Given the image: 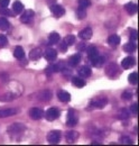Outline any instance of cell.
Wrapping results in <instances>:
<instances>
[{
    "label": "cell",
    "mask_w": 139,
    "mask_h": 146,
    "mask_svg": "<svg viewBox=\"0 0 139 146\" xmlns=\"http://www.w3.org/2000/svg\"><path fill=\"white\" fill-rule=\"evenodd\" d=\"M72 83L76 88H83L85 86V81L82 78H79V76H73L72 78Z\"/></svg>",
    "instance_id": "cell-20"
},
{
    "label": "cell",
    "mask_w": 139,
    "mask_h": 146,
    "mask_svg": "<svg viewBox=\"0 0 139 146\" xmlns=\"http://www.w3.org/2000/svg\"><path fill=\"white\" fill-rule=\"evenodd\" d=\"M9 21L7 20L6 18H3V17H1L0 18V29L1 31H7L8 28H9Z\"/></svg>",
    "instance_id": "cell-30"
},
{
    "label": "cell",
    "mask_w": 139,
    "mask_h": 146,
    "mask_svg": "<svg viewBox=\"0 0 139 146\" xmlns=\"http://www.w3.org/2000/svg\"><path fill=\"white\" fill-rule=\"evenodd\" d=\"M10 0H0V7H8Z\"/></svg>",
    "instance_id": "cell-42"
},
{
    "label": "cell",
    "mask_w": 139,
    "mask_h": 146,
    "mask_svg": "<svg viewBox=\"0 0 139 146\" xmlns=\"http://www.w3.org/2000/svg\"><path fill=\"white\" fill-rule=\"evenodd\" d=\"M107 104H108V99L104 97H100L98 99H93L89 104V108L90 109H102L107 106Z\"/></svg>",
    "instance_id": "cell-1"
},
{
    "label": "cell",
    "mask_w": 139,
    "mask_h": 146,
    "mask_svg": "<svg viewBox=\"0 0 139 146\" xmlns=\"http://www.w3.org/2000/svg\"><path fill=\"white\" fill-rule=\"evenodd\" d=\"M34 16H35L34 11L30 10V9H28V10H26V11L23 13V15L20 16V20L24 24H30L33 21V19H34Z\"/></svg>",
    "instance_id": "cell-5"
},
{
    "label": "cell",
    "mask_w": 139,
    "mask_h": 146,
    "mask_svg": "<svg viewBox=\"0 0 139 146\" xmlns=\"http://www.w3.org/2000/svg\"><path fill=\"white\" fill-rule=\"evenodd\" d=\"M80 61H81V55L80 54H74L72 55L71 57L69 58V64L70 66H76L79 63H80Z\"/></svg>",
    "instance_id": "cell-21"
},
{
    "label": "cell",
    "mask_w": 139,
    "mask_h": 146,
    "mask_svg": "<svg viewBox=\"0 0 139 146\" xmlns=\"http://www.w3.org/2000/svg\"><path fill=\"white\" fill-rule=\"evenodd\" d=\"M122 99L123 100H127V101H129V100H131L132 99V93L130 91H124L122 93Z\"/></svg>",
    "instance_id": "cell-36"
},
{
    "label": "cell",
    "mask_w": 139,
    "mask_h": 146,
    "mask_svg": "<svg viewBox=\"0 0 139 146\" xmlns=\"http://www.w3.org/2000/svg\"><path fill=\"white\" fill-rule=\"evenodd\" d=\"M91 73H92L91 69H90L89 66H87V65L82 66V68L79 70V74H80L82 78H87V76H90V75H91Z\"/></svg>",
    "instance_id": "cell-25"
},
{
    "label": "cell",
    "mask_w": 139,
    "mask_h": 146,
    "mask_svg": "<svg viewBox=\"0 0 139 146\" xmlns=\"http://www.w3.org/2000/svg\"><path fill=\"white\" fill-rule=\"evenodd\" d=\"M13 10H14L15 14H20V13H23V11H24V5H23L19 0L15 1L14 5H13Z\"/></svg>",
    "instance_id": "cell-23"
},
{
    "label": "cell",
    "mask_w": 139,
    "mask_h": 146,
    "mask_svg": "<svg viewBox=\"0 0 139 146\" xmlns=\"http://www.w3.org/2000/svg\"><path fill=\"white\" fill-rule=\"evenodd\" d=\"M104 61H105V58H104L103 56H98V57H95L93 61H91V63L93 64V66H95V68H100V66H102L104 64Z\"/></svg>",
    "instance_id": "cell-26"
},
{
    "label": "cell",
    "mask_w": 139,
    "mask_h": 146,
    "mask_svg": "<svg viewBox=\"0 0 139 146\" xmlns=\"http://www.w3.org/2000/svg\"><path fill=\"white\" fill-rule=\"evenodd\" d=\"M76 16H77V18L79 19H83L85 18V16H87V11H85V9L84 8H77V10H76Z\"/></svg>",
    "instance_id": "cell-31"
},
{
    "label": "cell",
    "mask_w": 139,
    "mask_h": 146,
    "mask_svg": "<svg viewBox=\"0 0 139 146\" xmlns=\"http://www.w3.org/2000/svg\"><path fill=\"white\" fill-rule=\"evenodd\" d=\"M136 44L134 43V42H129V43H127L124 46H123V50L127 52V53H132L135 50H136Z\"/></svg>",
    "instance_id": "cell-28"
},
{
    "label": "cell",
    "mask_w": 139,
    "mask_h": 146,
    "mask_svg": "<svg viewBox=\"0 0 139 146\" xmlns=\"http://www.w3.org/2000/svg\"><path fill=\"white\" fill-rule=\"evenodd\" d=\"M68 47H69V46H68V45H66L64 42L60 44V51H61L62 53H65V52H68Z\"/></svg>",
    "instance_id": "cell-40"
},
{
    "label": "cell",
    "mask_w": 139,
    "mask_h": 146,
    "mask_svg": "<svg viewBox=\"0 0 139 146\" xmlns=\"http://www.w3.org/2000/svg\"><path fill=\"white\" fill-rule=\"evenodd\" d=\"M17 113V110L14 108H8V109H1L0 110V118H6L10 116H15Z\"/></svg>",
    "instance_id": "cell-14"
},
{
    "label": "cell",
    "mask_w": 139,
    "mask_h": 146,
    "mask_svg": "<svg viewBox=\"0 0 139 146\" xmlns=\"http://www.w3.org/2000/svg\"><path fill=\"white\" fill-rule=\"evenodd\" d=\"M124 9L127 10V13H128V14L134 15V14H136V13H137V10H138V6H137L136 3L129 2V3H127V5L124 6Z\"/></svg>",
    "instance_id": "cell-18"
},
{
    "label": "cell",
    "mask_w": 139,
    "mask_h": 146,
    "mask_svg": "<svg viewBox=\"0 0 139 146\" xmlns=\"http://www.w3.org/2000/svg\"><path fill=\"white\" fill-rule=\"evenodd\" d=\"M128 81L131 84H137V82H138V73L137 72L130 73L129 76H128Z\"/></svg>",
    "instance_id": "cell-29"
},
{
    "label": "cell",
    "mask_w": 139,
    "mask_h": 146,
    "mask_svg": "<svg viewBox=\"0 0 139 146\" xmlns=\"http://www.w3.org/2000/svg\"><path fill=\"white\" fill-rule=\"evenodd\" d=\"M79 137V134L76 131H66L65 133V138L69 143H74Z\"/></svg>",
    "instance_id": "cell-19"
},
{
    "label": "cell",
    "mask_w": 139,
    "mask_h": 146,
    "mask_svg": "<svg viewBox=\"0 0 139 146\" xmlns=\"http://www.w3.org/2000/svg\"><path fill=\"white\" fill-rule=\"evenodd\" d=\"M120 37L118 36V35H116V34H113V35H110V36L108 37V39H107V42H108V44L111 46V47H117L119 44H120Z\"/></svg>",
    "instance_id": "cell-12"
},
{
    "label": "cell",
    "mask_w": 139,
    "mask_h": 146,
    "mask_svg": "<svg viewBox=\"0 0 139 146\" xmlns=\"http://www.w3.org/2000/svg\"><path fill=\"white\" fill-rule=\"evenodd\" d=\"M8 44V39L5 35H0V48L5 47L6 45Z\"/></svg>",
    "instance_id": "cell-37"
},
{
    "label": "cell",
    "mask_w": 139,
    "mask_h": 146,
    "mask_svg": "<svg viewBox=\"0 0 139 146\" xmlns=\"http://www.w3.org/2000/svg\"><path fill=\"white\" fill-rule=\"evenodd\" d=\"M130 38H131V42L137 43V39H138V33H137V31H131Z\"/></svg>",
    "instance_id": "cell-39"
},
{
    "label": "cell",
    "mask_w": 139,
    "mask_h": 146,
    "mask_svg": "<svg viewBox=\"0 0 139 146\" xmlns=\"http://www.w3.org/2000/svg\"><path fill=\"white\" fill-rule=\"evenodd\" d=\"M0 14H1L2 16H14L13 11L9 10V9H7V7H1V8H0Z\"/></svg>",
    "instance_id": "cell-34"
},
{
    "label": "cell",
    "mask_w": 139,
    "mask_h": 146,
    "mask_svg": "<svg viewBox=\"0 0 139 146\" xmlns=\"http://www.w3.org/2000/svg\"><path fill=\"white\" fill-rule=\"evenodd\" d=\"M40 56H42V51H40V48H34V50H32L30 53H29V58L33 60V61L39 60Z\"/></svg>",
    "instance_id": "cell-22"
},
{
    "label": "cell",
    "mask_w": 139,
    "mask_h": 146,
    "mask_svg": "<svg viewBox=\"0 0 139 146\" xmlns=\"http://www.w3.org/2000/svg\"><path fill=\"white\" fill-rule=\"evenodd\" d=\"M38 99L42 101H48L52 99V92L50 90H44V91L38 93Z\"/></svg>",
    "instance_id": "cell-17"
},
{
    "label": "cell",
    "mask_w": 139,
    "mask_h": 146,
    "mask_svg": "<svg viewBox=\"0 0 139 146\" xmlns=\"http://www.w3.org/2000/svg\"><path fill=\"white\" fill-rule=\"evenodd\" d=\"M120 142H121V144H123V145H130V144H132V141L129 138V137H127V136H123V137H121V139H120Z\"/></svg>",
    "instance_id": "cell-38"
},
{
    "label": "cell",
    "mask_w": 139,
    "mask_h": 146,
    "mask_svg": "<svg viewBox=\"0 0 139 146\" xmlns=\"http://www.w3.org/2000/svg\"><path fill=\"white\" fill-rule=\"evenodd\" d=\"M118 70H119V68H118V65L116 63H110L105 69V74L109 78H115L118 74Z\"/></svg>",
    "instance_id": "cell-8"
},
{
    "label": "cell",
    "mask_w": 139,
    "mask_h": 146,
    "mask_svg": "<svg viewBox=\"0 0 139 146\" xmlns=\"http://www.w3.org/2000/svg\"><path fill=\"white\" fill-rule=\"evenodd\" d=\"M25 126L23 125V124H13L11 126H9L8 129H7V131H8V134L9 135H15V134H19V133H21V131H24L25 130Z\"/></svg>",
    "instance_id": "cell-6"
},
{
    "label": "cell",
    "mask_w": 139,
    "mask_h": 146,
    "mask_svg": "<svg viewBox=\"0 0 139 146\" xmlns=\"http://www.w3.org/2000/svg\"><path fill=\"white\" fill-rule=\"evenodd\" d=\"M14 56L16 58H18V60H23L25 57V51H24V48L21 46H17L15 48V51H14Z\"/></svg>",
    "instance_id": "cell-24"
},
{
    "label": "cell",
    "mask_w": 139,
    "mask_h": 146,
    "mask_svg": "<svg viewBox=\"0 0 139 146\" xmlns=\"http://www.w3.org/2000/svg\"><path fill=\"white\" fill-rule=\"evenodd\" d=\"M129 117V113H128V110L127 109H121L120 110V112H119V115H118V118L119 119H127Z\"/></svg>",
    "instance_id": "cell-35"
},
{
    "label": "cell",
    "mask_w": 139,
    "mask_h": 146,
    "mask_svg": "<svg viewBox=\"0 0 139 146\" xmlns=\"http://www.w3.org/2000/svg\"><path fill=\"white\" fill-rule=\"evenodd\" d=\"M60 115H61L60 110L56 109V108H50V109L44 113V116L46 117V119L50 120V121H53V120L57 119V118L60 117Z\"/></svg>",
    "instance_id": "cell-4"
},
{
    "label": "cell",
    "mask_w": 139,
    "mask_h": 146,
    "mask_svg": "<svg viewBox=\"0 0 139 146\" xmlns=\"http://www.w3.org/2000/svg\"><path fill=\"white\" fill-rule=\"evenodd\" d=\"M52 73H54V66H53V65H50V66L46 69V74L51 75Z\"/></svg>",
    "instance_id": "cell-43"
},
{
    "label": "cell",
    "mask_w": 139,
    "mask_h": 146,
    "mask_svg": "<svg viewBox=\"0 0 139 146\" xmlns=\"http://www.w3.org/2000/svg\"><path fill=\"white\" fill-rule=\"evenodd\" d=\"M64 43H65L68 46L73 45V44L75 43V36H73V35H68V36L64 38Z\"/></svg>",
    "instance_id": "cell-32"
},
{
    "label": "cell",
    "mask_w": 139,
    "mask_h": 146,
    "mask_svg": "<svg viewBox=\"0 0 139 146\" xmlns=\"http://www.w3.org/2000/svg\"><path fill=\"white\" fill-rule=\"evenodd\" d=\"M84 48H85V45H84V44H80V45L77 46V50H79V51H80V50H84Z\"/></svg>",
    "instance_id": "cell-44"
},
{
    "label": "cell",
    "mask_w": 139,
    "mask_h": 146,
    "mask_svg": "<svg viewBox=\"0 0 139 146\" xmlns=\"http://www.w3.org/2000/svg\"><path fill=\"white\" fill-rule=\"evenodd\" d=\"M57 97H58V100L62 101V102H69L71 100V94L68 91H64V90H61L58 92Z\"/></svg>",
    "instance_id": "cell-16"
},
{
    "label": "cell",
    "mask_w": 139,
    "mask_h": 146,
    "mask_svg": "<svg viewBox=\"0 0 139 146\" xmlns=\"http://www.w3.org/2000/svg\"><path fill=\"white\" fill-rule=\"evenodd\" d=\"M51 11H52V14L55 16V17H57V18H60V17H62L64 14H65V9L61 6V5H57V3H54L51 6Z\"/></svg>",
    "instance_id": "cell-7"
},
{
    "label": "cell",
    "mask_w": 139,
    "mask_h": 146,
    "mask_svg": "<svg viewBox=\"0 0 139 146\" xmlns=\"http://www.w3.org/2000/svg\"><path fill=\"white\" fill-rule=\"evenodd\" d=\"M99 56V51H98V48L95 47V46H91V47H89V50H87V58L90 60V62L91 61H93L95 57H98Z\"/></svg>",
    "instance_id": "cell-15"
},
{
    "label": "cell",
    "mask_w": 139,
    "mask_h": 146,
    "mask_svg": "<svg viewBox=\"0 0 139 146\" xmlns=\"http://www.w3.org/2000/svg\"><path fill=\"white\" fill-rule=\"evenodd\" d=\"M77 124V115L73 109H70L68 112V119H66V125L69 127H74Z\"/></svg>",
    "instance_id": "cell-3"
},
{
    "label": "cell",
    "mask_w": 139,
    "mask_h": 146,
    "mask_svg": "<svg viewBox=\"0 0 139 146\" xmlns=\"http://www.w3.org/2000/svg\"><path fill=\"white\" fill-rule=\"evenodd\" d=\"M77 3H79L80 8H84V9H87V7L91 6V1L90 0H77Z\"/></svg>",
    "instance_id": "cell-33"
},
{
    "label": "cell",
    "mask_w": 139,
    "mask_h": 146,
    "mask_svg": "<svg viewBox=\"0 0 139 146\" xmlns=\"http://www.w3.org/2000/svg\"><path fill=\"white\" fill-rule=\"evenodd\" d=\"M61 137H62V135H61L60 130H52L47 135V141L50 144H57L61 141Z\"/></svg>",
    "instance_id": "cell-2"
},
{
    "label": "cell",
    "mask_w": 139,
    "mask_h": 146,
    "mask_svg": "<svg viewBox=\"0 0 139 146\" xmlns=\"http://www.w3.org/2000/svg\"><path fill=\"white\" fill-rule=\"evenodd\" d=\"M44 57H45L46 61L53 62V61H55V58L57 57V51L54 50V48H47V50L44 52Z\"/></svg>",
    "instance_id": "cell-10"
},
{
    "label": "cell",
    "mask_w": 139,
    "mask_h": 146,
    "mask_svg": "<svg viewBox=\"0 0 139 146\" xmlns=\"http://www.w3.org/2000/svg\"><path fill=\"white\" fill-rule=\"evenodd\" d=\"M131 112H132L134 115H137V113H138V104H137V102L131 105Z\"/></svg>",
    "instance_id": "cell-41"
},
{
    "label": "cell",
    "mask_w": 139,
    "mask_h": 146,
    "mask_svg": "<svg viewBox=\"0 0 139 146\" xmlns=\"http://www.w3.org/2000/svg\"><path fill=\"white\" fill-rule=\"evenodd\" d=\"M29 117L33 120H39L44 117V111L39 108H32L29 110Z\"/></svg>",
    "instance_id": "cell-9"
},
{
    "label": "cell",
    "mask_w": 139,
    "mask_h": 146,
    "mask_svg": "<svg viewBox=\"0 0 139 146\" xmlns=\"http://www.w3.org/2000/svg\"><path fill=\"white\" fill-rule=\"evenodd\" d=\"M93 35V32H92V29L90 28V27H87V28H84L83 31H81L80 33H79V36L81 39H84V40H87V39H90L91 37Z\"/></svg>",
    "instance_id": "cell-13"
},
{
    "label": "cell",
    "mask_w": 139,
    "mask_h": 146,
    "mask_svg": "<svg viewBox=\"0 0 139 146\" xmlns=\"http://www.w3.org/2000/svg\"><path fill=\"white\" fill-rule=\"evenodd\" d=\"M136 64V60L132 56H128L126 58H123L121 62V65L123 69H130Z\"/></svg>",
    "instance_id": "cell-11"
},
{
    "label": "cell",
    "mask_w": 139,
    "mask_h": 146,
    "mask_svg": "<svg viewBox=\"0 0 139 146\" xmlns=\"http://www.w3.org/2000/svg\"><path fill=\"white\" fill-rule=\"evenodd\" d=\"M60 34L58 33H51L48 36V43L50 44H56L60 42Z\"/></svg>",
    "instance_id": "cell-27"
}]
</instances>
